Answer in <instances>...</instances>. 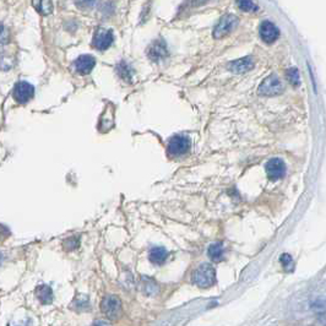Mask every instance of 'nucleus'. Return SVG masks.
<instances>
[{"mask_svg":"<svg viewBox=\"0 0 326 326\" xmlns=\"http://www.w3.org/2000/svg\"><path fill=\"white\" fill-rule=\"evenodd\" d=\"M283 90H285V87H283L281 80L276 75H270V76L265 77L264 81L260 84L259 94L269 97L277 96V94L282 93Z\"/></svg>","mask_w":326,"mask_h":326,"instance_id":"obj_2","label":"nucleus"},{"mask_svg":"<svg viewBox=\"0 0 326 326\" xmlns=\"http://www.w3.org/2000/svg\"><path fill=\"white\" fill-rule=\"evenodd\" d=\"M36 296L42 304H51L54 298L53 290L47 285H41L36 288Z\"/></svg>","mask_w":326,"mask_h":326,"instance_id":"obj_13","label":"nucleus"},{"mask_svg":"<svg viewBox=\"0 0 326 326\" xmlns=\"http://www.w3.org/2000/svg\"><path fill=\"white\" fill-rule=\"evenodd\" d=\"M238 25V18L235 15H224L219 18L217 25L214 28V37L219 39L223 38L228 34H231Z\"/></svg>","mask_w":326,"mask_h":326,"instance_id":"obj_3","label":"nucleus"},{"mask_svg":"<svg viewBox=\"0 0 326 326\" xmlns=\"http://www.w3.org/2000/svg\"><path fill=\"white\" fill-rule=\"evenodd\" d=\"M94 65H96V60L92 55H81L75 61L76 72L81 75L90 74L93 70Z\"/></svg>","mask_w":326,"mask_h":326,"instance_id":"obj_12","label":"nucleus"},{"mask_svg":"<svg viewBox=\"0 0 326 326\" xmlns=\"http://www.w3.org/2000/svg\"><path fill=\"white\" fill-rule=\"evenodd\" d=\"M280 36L278 28L270 21H264L260 26V37L265 43H273Z\"/></svg>","mask_w":326,"mask_h":326,"instance_id":"obj_9","label":"nucleus"},{"mask_svg":"<svg viewBox=\"0 0 326 326\" xmlns=\"http://www.w3.org/2000/svg\"><path fill=\"white\" fill-rule=\"evenodd\" d=\"M113 43V32L107 28H98L94 34L93 46L100 51H106Z\"/></svg>","mask_w":326,"mask_h":326,"instance_id":"obj_7","label":"nucleus"},{"mask_svg":"<svg viewBox=\"0 0 326 326\" xmlns=\"http://www.w3.org/2000/svg\"><path fill=\"white\" fill-rule=\"evenodd\" d=\"M10 235V230H9L6 226H3V224H0V239L4 240Z\"/></svg>","mask_w":326,"mask_h":326,"instance_id":"obj_23","label":"nucleus"},{"mask_svg":"<svg viewBox=\"0 0 326 326\" xmlns=\"http://www.w3.org/2000/svg\"><path fill=\"white\" fill-rule=\"evenodd\" d=\"M35 96V87L26 81H20L14 89V98L18 103H27Z\"/></svg>","mask_w":326,"mask_h":326,"instance_id":"obj_6","label":"nucleus"},{"mask_svg":"<svg viewBox=\"0 0 326 326\" xmlns=\"http://www.w3.org/2000/svg\"><path fill=\"white\" fill-rule=\"evenodd\" d=\"M237 5L240 10L247 11V13H249V11H256L259 9L255 5L253 0H237Z\"/></svg>","mask_w":326,"mask_h":326,"instance_id":"obj_17","label":"nucleus"},{"mask_svg":"<svg viewBox=\"0 0 326 326\" xmlns=\"http://www.w3.org/2000/svg\"><path fill=\"white\" fill-rule=\"evenodd\" d=\"M193 282L198 287L209 288L216 282V271L210 264H202L193 273Z\"/></svg>","mask_w":326,"mask_h":326,"instance_id":"obj_1","label":"nucleus"},{"mask_svg":"<svg viewBox=\"0 0 326 326\" xmlns=\"http://www.w3.org/2000/svg\"><path fill=\"white\" fill-rule=\"evenodd\" d=\"M287 79L290 82V85H293L294 87L298 86L301 84V79H299V72L296 68H290L287 72Z\"/></svg>","mask_w":326,"mask_h":326,"instance_id":"obj_18","label":"nucleus"},{"mask_svg":"<svg viewBox=\"0 0 326 326\" xmlns=\"http://www.w3.org/2000/svg\"><path fill=\"white\" fill-rule=\"evenodd\" d=\"M190 148V140L186 136L176 135L169 140L168 152L173 156L184 155Z\"/></svg>","mask_w":326,"mask_h":326,"instance_id":"obj_5","label":"nucleus"},{"mask_svg":"<svg viewBox=\"0 0 326 326\" xmlns=\"http://www.w3.org/2000/svg\"><path fill=\"white\" fill-rule=\"evenodd\" d=\"M266 174L272 181H277L285 177L286 174V164L280 158H272L266 163Z\"/></svg>","mask_w":326,"mask_h":326,"instance_id":"obj_8","label":"nucleus"},{"mask_svg":"<svg viewBox=\"0 0 326 326\" xmlns=\"http://www.w3.org/2000/svg\"><path fill=\"white\" fill-rule=\"evenodd\" d=\"M167 250L164 248L155 247L150 250L148 253V257H150L151 263L156 264V265H161L166 261L167 259Z\"/></svg>","mask_w":326,"mask_h":326,"instance_id":"obj_14","label":"nucleus"},{"mask_svg":"<svg viewBox=\"0 0 326 326\" xmlns=\"http://www.w3.org/2000/svg\"><path fill=\"white\" fill-rule=\"evenodd\" d=\"M223 248H222V244H219V243H214L207 249V255L211 257L212 261H221L223 259Z\"/></svg>","mask_w":326,"mask_h":326,"instance_id":"obj_16","label":"nucleus"},{"mask_svg":"<svg viewBox=\"0 0 326 326\" xmlns=\"http://www.w3.org/2000/svg\"><path fill=\"white\" fill-rule=\"evenodd\" d=\"M1 260H3V255H1V253H0V264H1Z\"/></svg>","mask_w":326,"mask_h":326,"instance_id":"obj_26","label":"nucleus"},{"mask_svg":"<svg viewBox=\"0 0 326 326\" xmlns=\"http://www.w3.org/2000/svg\"><path fill=\"white\" fill-rule=\"evenodd\" d=\"M9 41H10V32L3 23H0V44H6Z\"/></svg>","mask_w":326,"mask_h":326,"instance_id":"obj_21","label":"nucleus"},{"mask_svg":"<svg viewBox=\"0 0 326 326\" xmlns=\"http://www.w3.org/2000/svg\"><path fill=\"white\" fill-rule=\"evenodd\" d=\"M281 264H282L285 268L288 269V266H292L293 265V261H292V257H290V255L288 254H282V256H281Z\"/></svg>","mask_w":326,"mask_h":326,"instance_id":"obj_22","label":"nucleus"},{"mask_svg":"<svg viewBox=\"0 0 326 326\" xmlns=\"http://www.w3.org/2000/svg\"><path fill=\"white\" fill-rule=\"evenodd\" d=\"M80 245V238L77 237H69L63 242V247L67 250H74L79 248Z\"/></svg>","mask_w":326,"mask_h":326,"instance_id":"obj_20","label":"nucleus"},{"mask_svg":"<svg viewBox=\"0 0 326 326\" xmlns=\"http://www.w3.org/2000/svg\"><path fill=\"white\" fill-rule=\"evenodd\" d=\"M147 55L151 60L155 61L166 58L168 55V51H167V46L164 41L163 39H156L155 42H152L147 49Z\"/></svg>","mask_w":326,"mask_h":326,"instance_id":"obj_10","label":"nucleus"},{"mask_svg":"<svg viewBox=\"0 0 326 326\" xmlns=\"http://www.w3.org/2000/svg\"><path fill=\"white\" fill-rule=\"evenodd\" d=\"M32 5L36 11L41 15H49L53 11V3L52 0H32Z\"/></svg>","mask_w":326,"mask_h":326,"instance_id":"obj_15","label":"nucleus"},{"mask_svg":"<svg viewBox=\"0 0 326 326\" xmlns=\"http://www.w3.org/2000/svg\"><path fill=\"white\" fill-rule=\"evenodd\" d=\"M101 310L109 319H117L122 313V302L115 296H107L101 303Z\"/></svg>","mask_w":326,"mask_h":326,"instance_id":"obj_4","label":"nucleus"},{"mask_svg":"<svg viewBox=\"0 0 326 326\" xmlns=\"http://www.w3.org/2000/svg\"><path fill=\"white\" fill-rule=\"evenodd\" d=\"M117 69H118V72H119V75L123 77V79L131 80V77H133V72H131V69L127 67V64L125 63L119 64Z\"/></svg>","mask_w":326,"mask_h":326,"instance_id":"obj_19","label":"nucleus"},{"mask_svg":"<svg viewBox=\"0 0 326 326\" xmlns=\"http://www.w3.org/2000/svg\"><path fill=\"white\" fill-rule=\"evenodd\" d=\"M188 1L191 6H200L206 3V1H209V0H188Z\"/></svg>","mask_w":326,"mask_h":326,"instance_id":"obj_24","label":"nucleus"},{"mask_svg":"<svg viewBox=\"0 0 326 326\" xmlns=\"http://www.w3.org/2000/svg\"><path fill=\"white\" fill-rule=\"evenodd\" d=\"M253 68H254V61H253V59L250 56H245V58L233 60L228 65V69L232 72H235V74H243V72H247L249 70H252Z\"/></svg>","mask_w":326,"mask_h":326,"instance_id":"obj_11","label":"nucleus"},{"mask_svg":"<svg viewBox=\"0 0 326 326\" xmlns=\"http://www.w3.org/2000/svg\"><path fill=\"white\" fill-rule=\"evenodd\" d=\"M92 326H110V325L107 323V321H105V320H98V321H96V323H94Z\"/></svg>","mask_w":326,"mask_h":326,"instance_id":"obj_25","label":"nucleus"}]
</instances>
